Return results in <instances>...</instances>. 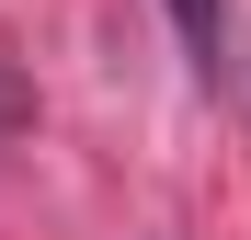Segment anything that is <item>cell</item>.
Listing matches in <instances>:
<instances>
[{
    "label": "cell",
    "instance_id": "obj_1",
    "mask_svg": "<svg viewBox=\"0 0 251 240\" xmlns=\"http://www.w3.org/2000/svg\"><path fill=\"white\" fill-rule=\"evenodd\" d=\"M172 23H183V34H194V46H205V69H217V23H228V12H217V0H172Z\"/></svg>",
    "mask_w": 251,
    "mask_h": 240
}]
</instances>
